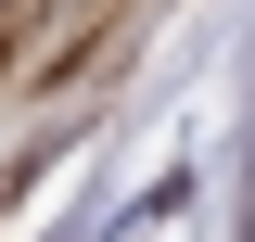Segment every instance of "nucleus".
<instances>
[{
    "mask_svg": "<svg viewBox=\"0 0 255 242\" xmlns=\"http://www.w3.org/2000/svg\"><path fill=\"white\" fill-rule=\"evenodd\" d=\"M26 13H38V0H0V64H13V38H26Z\"/></svg>",
    "mask_w": 255,
    "mask_h": 242,
    "instance_id": "obj_1",
    "label": "nucleus"
},
{
    "mask_svg": "<svg viewBox=\"0 0 255 242\" xmlns=\"http://www.w3.org/2000/svg\"><path fill=\"white\" fill-rule=\"evenodd\" d=\"M0 191H13V179H0Z\"/></svg>",
    "mask_w": 255,
    "mask_h": 242,
    "instance_id": "obj_2",
    "label": "nucleus"
}]
</instances>
